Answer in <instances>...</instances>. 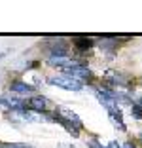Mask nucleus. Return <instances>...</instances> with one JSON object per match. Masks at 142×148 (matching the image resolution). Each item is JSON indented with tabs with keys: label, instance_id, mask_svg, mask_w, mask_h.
I'll return each mask as SVG.
<instances>
[{
	"label": "nucleus",
	"instance_id": "f257e3e1",
	"mask_svg": "<svg viewBox=\"0 0 142 148\" xmlns=\"http://www.w3.org/2000/svg\"><path fill=\"white\" fill-rule=\"evenodd\" d=\"M47 84L57 86L59 89H66V91H82V89H83V84H80V82H76V80L68 78V76H65V74L49 76V78H47Z\"/></svg>",
	"mask_w": 142,
	"mask_h": 148
},
{
	"label": "nucleus",
	"instance_id": "f03ea898",
	"mask_svg": "<svg viewBox=\"0 0 142 148\" xmlns=\"http://www.w3.org/2000/svg\"><path fill=\"white\" fill-rule=\"evenodd\" d=\"M63 74H65V76H68V78H72V80H76V82H80V84L91 82V78H93V74H91V70L87 69L85 63H80V65L74 66V69L63 70Z\"/></svg>",
	"mask_w": 142,
	"mask_h": 148
},
{
	"label": "nucleus",
	"instance_id": "7ed1b4c3",
	"mask_svg": "<svg viewBox=\"0 0 142 148\" xmlns=\"http://www.w3.org/2000/svg\"><path fill=\"white\" fill-rule=\"evenodd\" d=\"M27 105H29V110H32V112L46 114L47 108L51 106V101L47 99V97H44V95H32L27 101Z\"/></svg>",
	"mask_w": 142,
	"mask_h": 148
},
{
	"label": "nucleus",
	"instance_id": "20e7f679",
	"mask_svg": "<svg viewBox=\"0 0 142 148\" xmlns=\"http://www.w3.org/2000/svg\"><path fill=\"white\" fill-rule=\"evenodd\" d=\"M82 61H78V59H72V57H49L47 59V65L51 66H57V69L61 70H68V69H74V66H78Z\"/></svg>",
	"mask_w": 142,
	"mask_h": 148
},
{
	"label": "nucleus",
	"instance_id": "39448f33",
	"mask_svg": "<svg viewBox=\"0 0 142 148\" xmlns=\"http://www.w3.org/2000/svg\"><path fill=\"white\" fill-rule=\"evenodd\" d=\"M68 46L70 44L63 42L59 38L51 44H46V49L49 51V57H68Z\"/></svg>",
	"mask_w": 142,
	"mask_h": 148
},
{
	"label": "nucleus",
	"instance_id": "423d86ee",
	"mask_svg": "<svg viewBox=\"0 0 142 148\" xmlns=\"http://www.w3.org/2000/svg\"><path fill=\"white\" fill-rule=\"evenodd\" d=\"M104 80H106L110 86H117V87H129V80L125 78V74L117 72V70H106L104 72Z\"/></svg>",
	"mask_w": 142,
	"mask_h": 148
},
{
	"label": "nucleus",
	"instance_id": "0eeeda50",
	"mask_svg": "<svg viewBox=\"0 0 142 148\" xmlns=\"http://www.w3.org/2000/svg\"><path fill=\"white\" fill-rule=\"evenodd\" d=\"M117 46H119V42H117L116 36H110V34L100 36V44H99V48L102 49V51L106 53L108 57H112V55H114V51L117 49Z\"/></svg>",
	"mask_w": 142,
	"mask_h": 148
},
{
	"label": "nucleus",
	"instance_id": "6e6552de",
	"mask_svg": "<svg viewBox=\"0 0 142 148\" xmlns=\"http://www.w3.org/2000/svg\"><path fill=\"white\" fill-rule=\"evenodd\" d=\"M10 89H12L13 93H17V95H32L36 87L32 86V84L23 82V80H13V82L10 84Z\"/></svg>",
	"mask_w": 142,
	"mask_h": 148
},
{
	"label": "nucleus",
	"instance_id": "1a4fd4ad",
	"mask_svg": "<svg viewBox=\"0 0 142 148\" xmlns=\"http://www.w3.org/2000/svg\"><path fill=\"white\" fill-rule=\"evenodd\" d=\"M72 46L76 49H80V51H87V49H91L95 46L93 38L91 36H85V34H74L72 36Z\"/></svg>",
	"mask_w": 142,
	"mask_h": 148
},
{
	"label": "nucleus",
	"instance_id": "9d476101",
	"mask_svg": "<svg viewBox=\"0 0 142 148\" xmlns=\"http://www.w3.org/2000/svg\"><path fill=\"white\" fill-rule=\"evenodd\" d=\"M106 112H108V116H110L112 123L117 127V129H119V131H127V125H125V122H123V112H121L119 106L110 108V110H106Z\"/></svg>",
	"mask_w": 142,
	"mask_h": 148
},
{
	"label": "nucleus",
	"instance_id": "9b49d317",
	"mask_svg": "<svg viewBox=\"0 0 142 148\" xmlns=\"http://www.w3.org/2000/svg\"><path fill=\"white\" fill-rule=\"evenodd\" d=\"M59 114H61L63 118H65L66 122L72 123L74 127H78L80 131L83 129V123H82V120H80V116H78L76 112H72V110H68V108H61V110H59Z\"/></svg>",
	"mask_w": 142,
	"mask_h": 148
},
{
	"label": "nucleus",
	"instance_id": "f8f14e48",
	"mask_svg": "<svg viewBox=\"0 0 142 148\" xmlns=\"http://www.w3.org/2000/svg\"><path fill=\"white\" fill-rule=\"evenodd\" d=\"M131 114H133V118H137V120H142V106L138 105V103H133V105H131Z\"/></svg>",
	"mask_w": 142,
	"mask_h": 148
},
{
	"label": "nucleus",
	"instance_id": "ddd939ff",
	"mask_svg": "<svg viewBox=\"0 0 142 148\" xmlns=\"http://www.w3.org/2000/svg\"><path fill=\"white\" fill-rule=\"evenodd\" d=\"M0 148H32L23 143H0Z\"/></svg>",
	"mask_w": 142,
	"mask_h": 148
},
{
	"label": "nucleus",
	"instance_id": "4468645a",
	"mask_svg": "<svg viewBox=\"0 0 142 148\" xmlns=\"http://www.w3.org/2000/svg\"><path fill=\"white\" fill-rule=\"evenodd\" d=\"M106 148H121V144H117L116 140H112V143H108V146Z\"/></svg>",
	"mask_w": 142,
	"mask_h": 148
},
{
	"label": "nucleus",
	"instance_id": "2eb2a0df",
	"mask_svg": "<svg viewBox=\"0 0 142 148\" xmlns=\"http://www.w3.org/2000/svg\"><path fill=\"white\" fill-rule=\"evenodd\" d=\"M121 148H137V146H134V144L131 143V140H127L125 144H121Z\"/></svg>",
	"mask_w": 142,
	"mask_h": 148
},
{
	"label": "nucleus",
	"instance_id": "dca6fc26",
	"mask_svg": "<svg viewBox=\"0 0 142 148\" xmlns=\"http://www.w3.org/2000/svg\"><path fill=\"white\" fill-rule=\"evenodd\" d=\"M59 148H78V146H72V144H59Z\"/></svg>",
	"mask_w": 142,
	"mask_h": 148
},
{
	"label": "nucleus",
	"instance_id": "f3484780",
	"mask_svg": "<svg viewBox=\"0 0 142 148\" xmlns=\"http://www.w3.org/2000/svg\"><path fill=\"white\" fill-rule=\"evenodd\" d=\"M0 105H8V99H4V97H0Z\"/></svg>",
	"mask_w": 142,
	"mask_h": 148
},
{
	"label": "nucleus",
	"instance_id": "a211bd4d",
	"mask_svg": "<svg viewBox=\"0 0 142 148\" xmlns=\"http://www.w3.org/2000/svg\"><path fill=\"white\" fill-rule=\"evenodd\" d=\"M138 105H140V106H142V95H140V97H138Z\"/></svg>",
	"mask_w": 142,
	"mask_h": 148
},
{
	"label": "nucleus",
	"instance_id": "6ab92c4d",
	"mask_svg": "<svg viewBox=\"0 0 142 148\" xmlns=\"http://www.w3.org/2000/svg\"><path fill=\"white\" fill-rule=\"evenodd\" d=\"M2 57H4V53H0V59H2Z\"/></svg>",
	"mask_w": 142,
	"mask_h": 148
},
{
	"label": "nucleus",
	"instance_id": "aec40b11",
	"mask_svg": "<svg viewBox=\"0 0 142 148\" xmlns=\"http://www.w3.org/2000/svg\"><path fill=\"white\" fill-rule=\"evenodd\" d=\"M140 140H142V131H140Z\"/></svg>",
	"mask_w": 142,
	"mask_h": 148
}]
</instances>
